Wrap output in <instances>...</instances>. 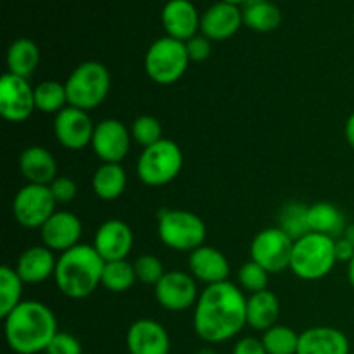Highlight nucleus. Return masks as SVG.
<instances>
[{
  "mask_svg": "<svg viewBox=\"0 0 354 354\" xmlns=\"http://www.w3.org/2000/svg\"><path fill=\"white\" fill-rule=\"evenodd\" d=\"M308 223L310 230L315 234L327 235V237H342L348 228L346 216L337 206L330 203H315L308 207Z\"/></svg>",
  "mask_w": 354,
  "mask_h": 354,
  "instance_id": "nucleus-25",
  "label": "nucleus"
},
{
  "mask_svg": "<svg viewBox=\"0 0 354 354\" xmlns=\"http://www.w3.org/2000/svg\"><path fill=\"white\" fill-rule=\"evenodd\" d=\"M135 275H137L138 282L145 283V286H158L159 280L165 277V265L158 256L152 254H142L133 261Z\"/></svg>",
  "mask_w": 354,
  "mask_h": 354,
  "instance_id": "nucleus-36",
  "label": "nucleus"
},
{
  "mask_svg": "<svg viewBox=\"0 0 354 354\" xmlns=\"http://www.w3.org/2000/svg\"><path fill=\"white\" fill-rule=\"evenodd\" d=\"M24 282L17 275L16 268L2 266L0 268V318H6L10 311L16 310L23 303Z\"/></svg>",
  "mask_w": 354,
  "mask_h": 354,
  "instance_id": "nucleus-30",
  "label": "nucleus"
},
{
  "mask_svg": "<svg viewBox=\"0 0 354 354\" xmlns=\"http://www.w3.org/2000/svg\"><path fill=\"white\" fill-rule=\"evenodd\" d=\"M69 106L92 111L106 100L111 90L109 69L97 61H85L73 69L66 80Z\"/></svg>",
  "mask_w": 354,
  "mask_h": 354,
  "instance_id": "nucleus-5",
  "label": "nucleus"
},
{
  "mask_svg": "<svg viewBox=\"0 0 354 354\" xmlns=\"http://www.w3.org/2000/svg\"><path fill=\"white\" fill-rule=\"evenodd\" d=\"M127 348L130 354H169L171 341L159 322L140 318L128 328Z\"/></svg>",
  "mask_w": 354,
  "mask_h": 354,
  "instance_id": "nucleus-17",
  "label": "nucleus"
},
{
  "mask_svg": "<svg viewBox=\"0 0 354 354\" xmlns=\"http://www.w3.org/2000/svg\"><path fill=\"white\" fill-rule=\"evenodd\" d=\"M344 137H346V142L349 144V147L354 151V113L348 118V121H346Z\"/></svg>",
  "mask_w": 354,
  "mask_h": 354,
  "instance_id": "nucleus-42",
  "label": "nucleus"
},
{
  "mask_svg": "<svg viewBox=\"0 0 354 354\" xmlns=\"http://www.w3.org/2000/svg\"><path fill=\"white\" fill-rule=\"evenodd\" d=\"M244 24L259 33L277 30L282 23V12L272 0H248L242 9Z\"/></svg>",
  "mask_w": 354,
  "mask_h": 354,
  "instance_id": "nucleus-28",
  "label": "nucleus"
},
{
  "mask_svg": "<svg viewBox=\"0 0 354 354\" xmlns=\"http://www.w3.org/2000/svg\"><path fill=\"white\" fill-rule=\"evenodd\" d=\"M93 130L95 124L86 111L68 106L55 114L54 135L59 144L69 151H82L92 144Z\"/></svg>",
  "mask_w": 354,
  "mask_h": 354,
  "instance_id": "nucleus-14",
  "label": "nucleus"
},
{
  "mask_svg": "<svg viewBox=\"0 0 354 354\" xmlns=\"http://www.w3.org/2000/svg\"><path fill=\"white\" fill-rule=\"evenodd\" d=\"M280 317V301L272 290L249 294L248 297V325L252 330L266 332L275 327Z\"/></svg>",
  "mask_w": 354,
  "mask_h": 354,
  "instance_id": "nucleus-24",
  "label": "nucleus"
},
{
  "mask_svg": "<svg viewBox=\"0 0 354 354\" xmlns=\"http://www.w3.org/2000/svg\"><path fill=\"white\" fill-rule=\"evenodd\" d=\"M354 256V245L348 239L339 237L335 239V258L337 263H349Z\"/></svg>",
  "mask_w": 354,
  "mask_h": 354,
  "instance_id": "nucleus-41",
  "label": "nucleus"
},
{
  "mask_svg": "<svg viewBox=\"0 0 354 354\" xmlns=\"http://www.w3.org/2000/svg\"><path fill=\"white\" fill-rule=\"evenodd\" d=\"M294 241L279 227L258 232L251 242V259L268 273L283 272L290 266Z\"/></svg>",
  "mask_w": 354,
  "mask_h": 354,
  "instance_id": "nucleus-10",
  "label": "nucleus"
},
{
  "mask_svg": "<svg viewBox=\"0 0 354 354\" xmlns=\"http://www.w3.org/2000/svg\"><path fill=\"white\" fill-rule=\"evenodd\" d=\"M154 296L159 306L168 311H187L194 308L199 299V290H197V282L190 273L178 272H166L165 277L159 280L158 286L154 287Z\"/></svg>",
  "mask_w": 354,
  "mask_h": 354,
  "instance_id": "nucleus-12",
  "label": "nucleus"
},
{
  "mask_svg": "<svg viewBox=\"0 0 354 354\" xmlns=\"http://www.w3.org/2000/svg\"><path fill=\"white\" fill-rule=\"evenodd\" d=\"M299 335L294 328L287 325H279L263 332V346L268 354H297Z\"/></svg>",
  "mask_w": 354,
  "mask_h": 354,
  "instance_id": "nucleus-33",
  "label": "nucleus"
},
{
  "mask_svg": "<svg viewBox=\"0 0 354 354\" xmlns=\"http://www.w3.org/2000/svg\"><path fill=\"white\" fill-rule=\"evenodd\" d=\"M7 73L30 78L40 64V48L30 38H17L7 50Z\"/></svg>",
  "mask_w": 354,
  "mask_h": 354,
  "instance_id": "nucleus-26",
  "label": "nucleus"
},
{
  "mask_svg": "<svg viewBox=\"0 0 354 354\" xmlns=\"http://www.w3.org/2000/svg\"><path fill=\"white\" fill-rule=\"evenodd\" d=\"M244 24L239 6L228 2H216L201 16V35L211 41L228 40Z\"/></svg>",
  "mask_w": 354,
  "mask_h": 354,
  "instance_id": "nucleus-18",
  "label": "nucleus"
},
{
  "mask_svg": "<svg viewBox=\"0 0 354 354\" xmlns=\"http://www.w3.org/2000/svg\"><path fill=\"white\" fill-rule=\"evenodd\" d=\"M190 64L185 41L171 37L158 38L145 52L144 68L149 78L158 85H173L180 82Z\"/></svg>",
  "mask_w": 354,
  "mask_h": 354,
  "instance_id": "nucleus-8",
  "label": "nucleus"
},
{
  "mask_svg": "<svg viewBox=\"0 0 354 354\" xmlns=\"http://www.w3.org/2000/svg\"><path fill=\"white\" fill-rule=\"evenodd\" d=\"M166 37L180 41H189L201 30V16L190 0H169L161 12Z\"/></svg>",
  "mask_w": 354,
  "mask_h": 354,
  "instance_id": "nucleus-20",
  "label": "nucleus"
},
{
  "mask_svg": "<svg viewBox=\"0 0 354 354\" xmlns=\"http://www.w3.org/2000/svg\"><path fill=\"white\" fill-rule=\"evenodd\" d=\"M55 199L48 185L26 183L17 190L12 201V214L24 228H41L55 213Z\"/></svg>",
  "mask_w": 354,
  "mask_h": 354,
  "instance_id": "nucleus-9",
  "label": "nucleus"
},
{
  "mask_svg": "<svg viewBox=\"0 0 354 354\" xmlns=\"http://www.w3.org/2000/svg\"><path fill=\"white\" fill-rule=\"evenodd\" d=\"M57 318L40 301H23L3 318V335L10 351L16 354H38L47 349L57 334Z\"/></svg>",
  "mask_w": 354,
  "mask_h": 354,
  "instance_id": "nucleus-2",
  "label": "nucleus"
},
{
  "mask_svg": "<svg viewBox=\"0 0 354 354\" xmlns=\"http://www.w3.org/2000/svg\"><path fill=\"white\" fill-rule=\"evenodd\" d=\"M190 275L206 286L228 282L230 277V263L227 256L213 245H201L189 256Z\"/></svg>",
  "mask_w": 354,
  "mask_h": 354,
  "instance_id": "nucleus-19",
  "label": "nucleus"
},
{
  "mask_svg": "<svg viewBox=\"0 0 354 354\" xmlns=\"http://www.w3.org/2000/svg\"><path fill=\"white\" fill-rule=\"evenodd\" d=\"M185 45L190 62H204L211 55V40L204 35H196L189 41H185Z\"/></svg>",
  "mask_w": 354,
  "mask_h": 354,
  "instance_id": "nucleus-39",
  "label": "nucleus"
},
{
  "mask_svg": "<svg viewBox=\"0 0 354 354\" xmlns=\"http://www.w3.org/2000/svg\"><path fill=\"white\" fill-rule=\"evenodd\" d=\"M348 280L349 283H351V287L354 289V256L351 261L348 263Z\"/></svg>",
  "mask_w": 354,
  "mask_h": 354,
  "instance_id": "nucleus-44",
  "label": "nucleus"
},
{
  "mask_svg": "<svg viewBox=\"0 0 354 354\" xmlns=\"http://www.w3.org/2000/svg\"><path fill=\"white\" fill-rule=\"evenodd\" d=\"M308 207L303 203H287L279 213V228H282L292 241L310 234Z\"/></svg>",
  "mask_w": 354,
  "mask_h": 354,
  "instance_id": "nucleus-32",
  "label": "nucleus"
},
{
  "mask_svg": "<svg viewBox=\"0 0 354 354\" xmlns=\"http://www.w3.org/2000/svg\"><path fill=\"white\" fill-rule=\"evenodd\" d=\"M194 330L207 344H221L248 325V297L232 282L206 286L194 306Z\"/></svg>",
  "mask_w": 354,
  "mask_h": 354,
  "instance_id": "nucleus-1",
  "label": "nucleus"
},
{
  "mask_svg": "<svg viewBox=\"0 0 354 354\" xmlns=\"http://www.w3.org/2000/svg\"><path fill=\"white\" fill-rule=\"evenodd\" d=\"M335 265V239L310 232L294 241L289 268L297 279L306 282L322 280L330 275Z\"/></svg>",
  "mask_w": 354,
  "mask_h": 354,
  "instance_id": "nucleus-4",
  "label": "nucleus"
},
{
  "mask_svg": "<svg viewBox=\"0 0 354 354\" xmlns=\"http://www.w3.org/2000/svg\"><path fill=\"white\" fill-rule=\"evenodd\" d=\"M127 189V171L116 162H102L92 176V190L99 199L116 201Z\"/></svg>",
  "mask_w": 354,
  "mask_h": 354,
  "instance_id": "nucleus-27",
  "label": "nucleus"
},
{
  "mask_svg": "<svg viewBox=\"0 0 354 354\" xmlns=\"http://www.w3.org/2000/svg\"><path fill=\"white\" fill-rule=\"evenodd\" d=\"M35 106L45 114H57L69 106L64 83L55 80H45L35 86Z\"/></svg>",
  "mask_w": 354,
  "mask_h": 354,
  "instance_id": "nucleus-29",
  "label": "nucleus"
},
{
  "mask_svg": "<svg viewBox=\"0 0 354 354\" xmlns=\"http://www.w3.org/2000/svg\"><path fill=\"white\" fill-rule=\"evenodd\" d=\"M348 335L335 327H311L299 335L297 354H349Z\"/></svg>",
  "mask_w": 354,
  "mask_h": 354,
  "instance_id": "nucleus-21",
  "label": "nucleus"
},
{
  "mask_svg": "<svg viewBox=\"0 0 354 354\" xmlns=\"http://www.w3.org/2000/svg\"><path fill=\"white\" fill-rule=\"evenodd\" d=\"M131 140L137 142L142 147H151V145L158 144L159 140H162V127L159 123L158 118L149 116H138L137 120L131 123Z\"/></svg>",
  "mask_w": 354,
  "mask_h": 354,
  "instance_id": "nucleus-34",
  "label": "nucleus"
},
{
  "mask_svg": "<svg viewBox=\"0 0 354 354\" xmlns=\"http://www.w3.org/2000/svg\"><path fill=\"white\" fill-rule=\"evenodd\" d=\"M57 258L54 251L41 245H31L24 249L17 258L16 272L24 283H41L54 277Z\"/></svg>",
  "mask_w": 354,
  "mask_h": 354,
  "instance_id": "nucleus-23",
  "label": "nucleus"
},
{
  "mask_svg": "<svg viewBox=\"0 0 354 354\" xmlns=\"http://www.w3.org/2000/svg\"><path fill=\"white\" fill-rule=\"evenodd\" d=\"M268 275L270 273L266 272L263 266H259L258 263H254L251 259V261L244 263V265L241 266V270H239V287H241L244 292L249 294L261 292V290L268 289Z\"/></svg>",
  "mask_w": 354,
  "mask_h": 354,
  "instance_id": "nucleus-35",
  "label": "nucleus"
},
{
  "mask_svg": "<svg viewBox=\"0 0 354 354\" xmlns=\"http://www.w3.org/2000/svg\"><path fill=\"white\" fill-rule=\"evenodd\" d=\"M207 228L203 218L183 209H162L158 218V235L171 251L192 252L204 245Z\"/></svg>",
  "mask_w": 354,
  "mask_h": 354,
  "instance_id": "nucleus-6",
  "label": "nucleus"
},
{
  "mask_svg": "<svg viewBox=\"0 0 354 354\" xmlns=\"http://www.w3.org/2000/svg\"><path fill=\"white\" fill-rule=\"evenodd\" d=\"M197 354H218V353L214 351L213 348H203V349H199V351H197Z\"/></svg>",
  "mask_w": 354,
  "mask_h": 354,
  "instance_id": "nucleus-45",
  "label": "nucleus"
},
{
  "mask_svg": "<svg viewBox=\"0 0 354 354\" xmlns=\"http://www.w3.org/2000/svg\"><path fill=\"white\" fill-rule=\"evenodd\" d=\"M183 168V152L176 142L162 138L145 147L137 161V175L147 187H165L180 175Z\"/></svg>",
  "mask_w": 354,
  "mask_h": 354,
  "instance_id": "nucleus-7",
  "label": "nucleus"
},
{
  "mask_svg": "<svg viewBox=\"0 0 354 354\" xmlns=\"http://www.w3.org/2000/svg\"><path fill=\"white\" fill-rule=\"evenodd\" d=\"M92 245L106 263L127 259L133 249V232L123 220L111 218L97 228Z\"/></svg>",
  "mask_w": 354,
  "mask_h": 354,
  "instance_id": "nucleus-15",
  "label": "nucleus"
},
{
  "mask_svg": "<svg viewBox=\"0 0 354 354\" xmlns=\"http://www.w3.org/2000/svg\"><path fill=\"white\" fill-rule=\"evenodd\" d=\"M104 261L93 245L78 244L57 258L54 280L69 299H85L102 283Z\"/></svg>",
  "mask_w": 354,
  "mask_h": 354,
  "instance_id": "nucleus-3",
  "label": "nucleus"
},
{
  "mask_svg": "<svg viewBox=\"0 0 354 354\" xmlns=\"http://www.w3.org/2000/svg\"><path fill=\"white\" fill-rule=\"evenodd\" d=\"M19 171L26 183L50 185L57 178V161L48 149L41 145H31L21 152Z\"/></svg>",
  "mask_w": 354,
  "mask_h": 354,
  "instance_id": "nucleus-22",
  "label": "nucleus"
},
{
  "mask_svg": "<svg viewBox=\"0 0 354 354\" xmlns=\"http://www.w3.org/2000/svg\"><path fill=\"white\" fill-rule=\"evenodd\" d=\"M37 111L35 88L26 78L6 75L0 78V114L10 123H23Z\"/></svg>",
  "mask_w": 354,
  "mask_h": 354,
  "instance_id": "nucleus-11",
  "label": "nucleus"
},
{
  "mask_svg": "<svg viewBox=\"0 0 354 354\" xmlns=\"http://www.w3.org/2000/svg\"><path fill=\"white\" fill-rule=\"evenodd\" d=\"M83 225L75 213L55 211L40 228L41 244L54 252H66L80 244Z\"/></svg>",
  "mask_w": 354,
  "mask_h": 354,
  "instance_id": "nucleus-16",
  "label": "nucleus"
},
{
  "mask_svg": "<svg viewBox=\"0 0 354 354\" xmlns=\"http://www.w3.org/2000/svg\"><path fill=\"white\" fill-rule=\"evenodd\" d=\"M221 2H228V3H235V6H239V3H245L248 0H221Z\"/></svg>",
  "mask_w": 354,
  "mask_h": 354,
  "instance_id": "nucleus-46",
  "label": "nucleus"
},
{
  "mask_svg": "<svg viewBox=\"0 0 354 354\" xmlns=\"http://www.w3.org/2000/svg\"><path fill=\"white\" fill-rule=\"evenodd\" d=\"M135 282H137V275H135L133 263L120 259V261H107L104 265L100 286L106 287L111 292H127L133 287Z\"/></svg>",
  "mask_w": 354,
  "mask_h": 354,
  "instance_id": "nucleus-31",
  "label": "nucleus"
},
{
  "mask_svg": "<svg viewBox=\"0 0 354 354\" xmlns=\"http://www.w3.org/2000/svg\"><path fill=\"white\" fill-rule=\"evenodd\" d=\"M52 196H54L55 203L57 204H69L75 201L76 194H78V185L73 178L69 176H57L54 182L48 185Z\"/></svg>",
  "mask_w": 354,
  "mask_h": 354,
  "instance_id": "nucleus-38",
  "label": "nucleus"
},
{
  "mask_svg": "<svg viewBox=\"0 0 354 354\" xmlns=\"http://www.w3.org/2000/svg\"><path fill=\"white\" fill-rule=\"evenodd\" d=\"M130 144L131 133L124 123L116 118H106L95 124L90 147L102 162L121 165V161L128 156Z\"/></svg>",
  "mask_w": 354,
  "mask_h": 354,
  "instance_id": "nucleus-13",
  "label": "nucleus"
},
{
  "mask_svg": "<svg viewBox=\"0 0 354 354\" xmlns=\"http://www.w3.org/2000/svg\"><path fill=\"white\" fill-rule=\"evenodd\" d=\"M232 354H268L261 339L242 337L235 342Z\"/></svg>",
  "mask_w": 354,
  "mask_h": 354,
  "instance_id": "nucleus-40",
  "label": "nucleus"
},
{
  "mask_svg": "<svg viewBox=\"0 0 354 354\" xmlns=\"http://www.w3.org/2000/svg\"><path fill=\"white\" fill-rule=\"evenodd\" d=\"M342 237L348 239V241L351 242V244L354 245V223L348 225V228H346V230H344V234H342Z\"/></svg>",
  "mask_w": 354,
  "mask_h": 354,
  "instance_id": "nucleus-43",
  "label": "nucleus"
},
{
  "mask_svg": "<svg viewBox=\"0 0 354 354\" xmlns=\"http://www.w3.org/2000/svg\"><path fill=\"white\" fill-rule=\"evenodd\" d=\"M45 354H83V351L82 344L75 335L68 332H57L45 349Z\"/></svg>",
  "mask_w": 354,
  "mask_h": 354,
  "instance_id": "nucleus-37",
  "label": "nucleus"
}]
</instances>
